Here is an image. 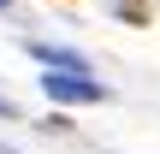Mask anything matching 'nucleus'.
I'll use <instances>...</instances> for the list:
<instances>
[{"label": "nucleus", "instance_id": "obj_1", "mask_svg": "<svg viewBox=\"0 0 160 154\" xmlns=\"http://www.w3.org/2000/svg\"><path fill=\"white\" fill-rule=\"evenodd\" d=\"M42 89H48L53 101H101V77H89L83 59H59V65H48Z\"/></svg>", "mask_w": 160, "mask_h": 154}, {"label": "nucleus", "instance_id": "obj_2", "mask_svg": "<svg viewBox=\"0 0 160 154\" xmlns=\"http://www.w3.org/2000/svg\"><path fill=\"white\" fill-rule=\"evenodd\" d=\"M0 6H6V0H0Z\"/></svg>", "mask_w": 160, "mask_h": 154}]
</instances>
